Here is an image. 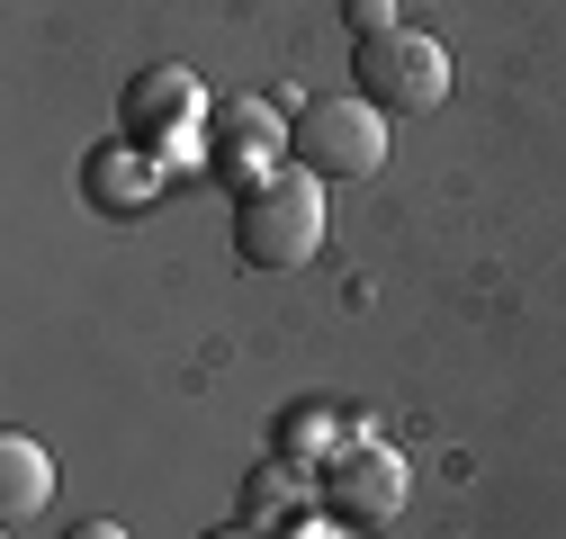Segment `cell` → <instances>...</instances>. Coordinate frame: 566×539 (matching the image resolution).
Segmentation results:
<instances>
[{"mask_svg": "<svg viewBox=\"0 0 566 539\" xmlns=\"http://www.w3.org/2000/svg\"><path fill=\"white\" fill-rule=\"evenodd\" d=\"M324 243V180L315 171H270L234 198V252L243 270H306Z\"/></svg>", "mask_w": 566, "mask_h": 539, "instance_id": "cell-1", "label": "cell"}, {"mask_svg": "<svg viewBox=\"0 0 566 539\" xmlns=\"http://www.w3.org/2000/svg\"><path fill=\"white\" fill-rule=\"evenodd\" d=\"M207 91H198V73L189 63H145V73L126 82V99H117V135H135L145 154H163V162H207Z\"/></svg>", "mask_w": 566, "mask_h": 539, "instance_id": "cell-2", "label": "cell"}, {"mask_svg": "<svg viewBox=\"0 0 566 539\" xmlns=\"http://www.w3.org/2000/svg\"><path fill=\"white\" fill-rule=\"evenodd\" d=\"M350 82H360V99L387 108V117H432L450 99V54L422 28H387V36L350 45Z\"/></svg>", "mask_w": 566, "mask_h": 539, "instance_id": "cell-3", "label": "cell"}, {"mask_svg": "<svg viewBox=\"0 0 566 539\" xmlns=\"http://www.w3.org/2000/svg\"><path fill=\"white\" fill-rule=\"evenodd\" d=\"M289 154L315 180H369V171H387V108H369L360 91L350 99H315L289 126Z\"/></svg>", "mask_w": 566, "mask_h": 539, "instance_id": "cell-4", "label": "cell"}, {"mask_svg": "<svg viewBox=\"0 0 566 539\" xmlns=\"http://www.w3.org/2000/svg\"><path fill=\"white\" fill-rule=\"evenodd\" d=\"M315 504L342 512V521H396V512H405V458H396L387 441H350V450H333Z\"/></svg>", "mask_w": 566, "mask_h": 539, "instance_id": "cell-5", "label": "cell"}, {"mask_svg": "<svg viewBox=\"0 0 566 539\" xmlns=\"http://www.w3.org/2000/svg\"><path fill=\"white\" fill-rule=\"evenodd\" d=\"M279 145H289V126H279L261 99H226L217 126H207V171H217L226 189H252L279 171Z\"/></svg>", "mask_w": 566, "mask_h": 539, "instance_id": "cell-6", "label": "cell"}, {"mask_svg": "<svg viewBox=\"0 0 566 539\" xmlns=\"http://www.w3.org/2000/svg\"><path fill=\"white\" fill-rule=\"evenodd\" d=\"M154 189H163V154H145L135 135H108V145L82 154V198L99 216H135V208H154Z\"/></svg>", "mask_w": 566, "mask_h": 539, "instance_id": "cell-7", "label": "cell"}, {"mask_svg": "<svg viewBox=\"0 0 566 539\" xmlns=\"http://www.w3.org/2000/svg\"><path fill=\"white\" fill-rule=\"evenodd\" d=\"M54 504V450H36L28 432H0V521H36Z\"/></svg>", "mask_w": 566, "mask_h": 539, "instance_id": "cell-8", "label": "cell"}, {"mask_svg": "<svg viewBox=\"0 0 566 539\" xmlns=\"http://www.w3.org/2000/svg\"><path fill=\"white\" fill-rule=\"evenodd\" d=\"M297 504H306V467L297 458H261L252 477H243V521L252 530H270L279 512H297Z\"/></svg>", "mask_w": 566, "mask_h": 539, "instance_id": "cell-9", "label": "cell"}, {"mask_svg": "<svg viewBox=\"0 0 566 539\" xmlns=\"http://www.w3.org/2000/svg\"><path fill=\"white\" fill-rule=\"evenodd\" d=\"M324 441H333V404H297V423H289V441H279V458H297V467H306Z\"/></svg>", "mask_w": 566, "mask_h": 539, "instance_id": "cell-10", "label": "cell"}, {"mask_svg": "<svg viewBox=\"0 0 566 539\" xmlns=\"http://www.w3.org/2000/svg\"><path fill=\"white\" fill-rule=\"evenodd\" d=\"M342 28L350 36H387L396 28V0H342Z\"/></svg>", "mask_w": 566, "mask_h": 539, "instance_id": "cell-11", "label": "cell"}, {"mask_svg": "<svg viewBox=\"0 0 566 539\" xmlns=\"http://www.w3.org/2000/svg\"><path fill=\"white\" fill-rule=\"evenodd\" d=\"M63 539H126V521H73Z\"/></svg>", "mask_w": 566, "mask_h": 539, "instance_id": "cell-12", "label": "cell"}, {"mask_svg": "<svg viewBox=\"0 0 566 539\" xmlns=\"http://www.w3.org/2000/svg\"><path fill=\"white\" fill-rule=\"evenodd\" d=\"M207 539H261V530H252V521H243V530H207Z\"/></svg>", "mask_w": 566, "mask_h": 539, "instance_id": "cell-13", "label": "cell"}]
</instances>
